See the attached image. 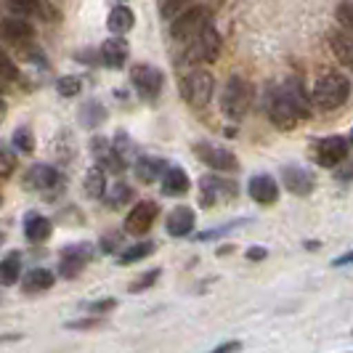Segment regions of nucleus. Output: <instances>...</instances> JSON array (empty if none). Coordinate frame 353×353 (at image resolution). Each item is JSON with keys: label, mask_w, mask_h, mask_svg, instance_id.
<instances>
[{"label": "nucleus", "mask_w": 353, "mask_h": 353, "mask_svg": "<svg viewBox=\"0 0 353 353\" xmlns=\"http://www.w3.org/2000/svg\"><path fill=\"white\" fill-rule=\"evenodd\" d=\"M311 106L303 96V88L298 83H284L271 93L268 99V117L279 130H292L298 128L301 120L308 117Z\"/></svg>", "instance_id": "nucleus-1"}, {"label": "nucleus", "mask_w": 353, "mask_h": 353, "mask_svg": "<svg viewBox=\"0 0 353 353\" xmlns=\"http://www.w3.org/2000/svg\"><path fill=\"white\" fill-rule=\"evenodd\" d=\"M351 96V80L340 72H332V74H324L314 88V101H316L319 109L330 112V109H337L348 101Z\"/></svg>", "instance_id": "nucleus-2"}, {"label": "nucleus", "mask_w": 353, "mask_h": 353, "mask_svg": "<svg viewBox=\"0 0 353 353\" xmlns=\"http://www.w3.org/2000/svg\"><path fill=\"white\" fill-rule=\"evenodd\" d=\"M252 106V85H250L245 77H231L223 88V96H221V109L223 114L239 123Z\"/></svg>", "instance_id": "nucleus-3"}, {"label": "nucleus", "mask_w": 353, "mask_h": 353, "mask_svg": "<svg viewBox=\"0 0 353 353\" xmlns=\"http://www.w3.org/2000/svg\"><path fill=\"white\" fill-rule=\"evenodd\" d=\"M205 24H210V11L205 8V6H194V8H186V11H181L176 19H173V24H170V35L176 43H192L202 30H205Z\"/></svg>", "instance_id": "nucleus-4"}, {"label": "nucleus", "mask_w": 353, "mask_h": 353, "mask_svg": "<svg viewBox=\"0 0 353 353\" xmlns=\"http://www.w3.org/2000/svg\"><path fill=\"white\" fill-rule=\"evenodd\" d=\"M212 90H215V80H212L210 72L205 70H194L189 72L183 80H181V93L183 99L192 106H205L210 101Z\"/></svg>", "instance_id": "nucleus-5"}, {"label": "nucleus", "mask_w": 353, "mask_h": 353, "mask_svg": "<svg viewBox=\"0 0 353 353\" xmlns=\"http://www.w3.org/2000/svg\"><path fill=\"white\" fill-rule=\"evenodd\" d=\"M130 83H133V88L136 93L146 99V101H154L159 93H162V85H165V77H162V72L157 67H152V64H136L133 70H130Z\"/></svg>", "instance_id": "nucleus-6"}, {"label": "nucleus", "mask_w": 353, "mask_h": 353, "mask_svg": "<svg viewBox=\"0 0 353 353\" xmlns=\"http://www.w3.org/2000/svg\"><path fill=\"white\" fill-rule=\"evenodd\" d=\"M189 46L192 48H189V59L186 61H208V64H212L221 56V35H218V30L212 24H205V30Z\"/></svg>", "instance_id": "nucleus-7"}, {"label": "nucleus", "mask_w": 353, "mask_h": 353, "mask_svg": "<svg viewBox=\"0 0 353 353\" xmlns=\"http://www.w3.org/2000/svg\"><path fill=\"white\" fill-rule=\"evenodd\" d=\"M202 192H199V202L205 208H215L221 202H229L236 196V183L234 181H226V178H218V176H202L199 181Z\"/></svg>", "instance_id": "nucleus-8"}, {"label": "nucleus", "mask_w": 353, "mask_h": 353, "mask_svg": "<svg viewBox=\"0 0 353 353\" xmlns=\"http://www.w3.org/2000/svg\"><path fill=\"white\" fill-rule=\"evenodd\" d=\"M93 258V245L88 242H80V245H70V248L61 250V258H59V271L64 279H74Z\"/></svg>", "instance_id": "nucleus-9"}, {"label": "nucleus", "mask_w": 353, "mask_h": 353, "mask_svg": "<svg viewBox=\"0 0 353 353\" xmlns=\"http://www.w3.org/2000/svg\"><path fill=\"white\" fill-rule=\"evenodd\" d=\"M194 154L205 165H210L212 170H221V173H236L239 170V159L229 149H221V146H212V143H194Z\"/></svg>", "instance_id": "nucleus-10"}, {"label": "nucleus", "mask_w": 353, "mask_h": 353, "mask_svg": "<svg viewBox=\"0 0 353 353\" xmlns=\"http://www.w3.org/2000/svg\"><path fill=\"white\" fill-rule=\"evenodd\" d=\"M157 212H159V208L152 199H141L133 210L128 212V218H125V231H128V234H136V236L146 234V231L154 226Z\"/></svg>", "instance_id": "nucleus-11"}, {"label": "nucleus", "mask_w": 353, "mask_h": 353, "mask_svg": "<svg viewBox=\"0 0 353 353\" xmlns=\"http://www.w3.org/2000/svg\"><path fill=\"white\" fill-rule=\"evenodd\" d=\"M61 183H64V178H61V173H59L56 168H51V165H32V168L27 170V176H24V186L32 189V192H43V194L59 189Z\"/></svg>", "instance_id": "nucleus-12"}, {"label": "nucleus", "mask_w": 353, "mask_h": 353, "mask_svg": "<svg viewBox=\"0 0 353 353\" xmlns=\"http://www.w3.org/2000/svg\"><path fill=\"white\" fill-rule=\"evenodd\" d=\"M348 157V141L343 136H327L316 143V162L321 168H337Z\"/></svg>", "instance_id": "nucleus-13"}, {"label": "nucleus", "mask_w": 353, "mask_h": 353, "mask_svg": "<svg viewBox=\"0 0 353 353\" xmlns=\"http://www.w3.org/2000/svg\"><path fill=\"white\" fill-rule=\"evenodd\" d=\"M282 181H284V186L298 196L311 194V192H314V183H316V178L311 176V170H305L301 165H284Z\"/></svg>", "instance_id": "nucleus-14"}, {"label": "nucleus", "mask_w": 353, "mask_h": 353, "mask_svg": "<svg viewBox=\"0 0 353 353\" xmlns=\"http://www.w3.org/2000/svg\"><path fill=\"white\" fill-rule=\"evenodd\" d=\"M0 37H6L11 46H27L35 37V30H32V24L27 19L11 17L0 21Z\"/></svg>", "instance_id": "nucleus-15"}, {"label": "nucleus", "mask_w": 353, "mask_h": 353, "mask_svg": "<svg viewBox=\"0 0 353 353\" xmlns=\"http://www.w3.org/2000/svg\"><path fill=\"white\" fill-rule=\"evenodd\" d=\"M248 194L258 202V205H274L276 199H279V186H276V181L271 176H252L248 183Z\"/></svg>", "instance_id": "nucleus-16"}, {"label": "nucleus", "mask_w": 353, "mask_h": 353, "mask_svg": "<svg viewBox=\"0 0 353 353\" xmlns=\"http://www.w3.org/2000/svg\"><path fill=\"white\" fill-rule=\"evenodd\" d=\"M194 223H196L194 210H192V208H186V205H181V208H176V210H170L168 221H165V229H168L170 236L181 239V236H189V234H192Z\"/></svg>", "instance_id": "nucleus-17"}, {"label": "nucleus", "mask_w": 353, "mask_h": 353, "mask_svg": "<svg viewBox=\"0 0 353 353\" xmlns=\"http://www.w3.org/2000/svg\"><path fill=\"white\" fill-rule=\"evenodd\" d=\"M90 152H93V157L99 159V165H104L106 170H112V173H123L125 168H128V162L114 152V146L106 139H93L90 141Z\"/></svg>", "instance_id": "nucleus-18"}, {"label": "nucleus", "mask_w": 353, "mask_h": 353, "mask_svg": "<svg viewBox=\"0 0 353 353\" xmlns=\"http://www.w3.org/2000/svg\"><path fill=\"white\" fill-rule=\"evenodd\" d=\"M159 189H162V194L168 196H183L189 192V176L176 168V165H168L165 170H162V176H159Z\"/></svg>", "instance_id": "nucleus-19"}, {"label": "nucleus", "mask_w": 353, "mask_h": 353, "mask_svg": "<svg viewBox=\"0 0 353 353\" xmlns=\"http://www.w3.org/2000/svg\"><path fill=\"white\" fill-rule=\"evenodd\" d=\"M51 234H53V223L46 215H40V212H27V215H24V236H27L32 245L46 242Z\"/></svg>", "instance_id": "nucleus-20"}, {"label": "nucleus", "mask_w": 353, "mask_h": 353, "mask_svg": "<svg viewBox=\"0 0 353 353\" xmlns=\"http://www.w3.org/2000/svg\"><path fill=\"white\" fill-rule=\"evenodd\" d=\"M101 61H104L109 70H120L128 61V43L123 40V35L109 37L101 46Z\"/></svg>", "instance_id": "nucleus-21"}, {"label": "nucleus", "mask_w": 353, "mask_h": 353, "mask_svg": "<svg viewBox=\"0 0 353 353\" xmlns=\"http://www.w3.org/2000/svg\"><path fill=\"white\" fill-rule=\"evenodd\" d=\"M330 48L340 64L353 67V30H332L330 32Z\"/></svg>", "instance_id": "nucleus-22"}, {"label": "nucleus", "mask_w": 353, "mask_h": 353, "mask_svg": "<svg viewBox=\"0 0 353 353\" xmlns=\"http://www.w3.org/2000/svg\"><path fill=\"white\" fill-rule=\"evenodd\" d=\"M53 282H56V274H53V271H48V268H32V271H27L21 287H24L27 295H35V292L51 290Z\"/></svg>", "instance_id": "nucleus-23"}, {"label": "nucleus", "mask_w": 353, "mask_h": 353, "mask_svg": "<svg viewBox=\"0 0 353 353\" xmlns=\"http://www.w3.org/2000/svg\"><path fill=\"white\" fill-rule=\"evenodd\" d=\"M133 24H136V17H133V11H130L128 6H117V8L109 11L106 27H109L112 35H125V32H130Z\"/></svg>", "instance_id": "nucleus-24"}, {"label": "nucleus", "mask_w": 353, "mask_h": 353, "mask_svg": "<svg viewBox=\"0 0 353 353\" xmlns=\"http://www.w3.org/2000/svg\"><path fill=\"white\" fill-rule=\"evenodd\" d=\"M165 168H168V165H165L162 159L141 157V159H136V178H139L141 183H154V181H159Z\"/></svg>", "instance_id": "nucleus-25"}, {"label": "nucleus", "mask_w": 353, "mask_h": 353, "mask_svg": "<svg viewBox=\"0 0 353 353\" xmlns=\"http://www.w3.org/2000/svg\"><path fill=\"white\" fill-rule=\"evenodd\" d=\"M19 276H21V255L19 252H8L0 261V284L11 287V284L19 282Z\"/></svg>", "instance_id": "nucleus-26"}, {"label": "nucleus", "mask_w": 353, "mask_h": 353, "mask_svg": "<svg viewBox=\"0 0 353 353\" xmlns=\"http://www.w3.org/2000/svg\"><path fill=\"white\" fill-rule=\"evenodd\" d=\"M85 194L90 196V199H99V196L106 194V170L101 168V165H93L88 173H85Z\"/></svg>", "instance_id": "nucleus-27"}, {"label": "nucleus", "mask_w": 353, "mask_h": 353, "mask_svg": "<svg viewBox=\"0 0 353 353\" xmlns=\"http://www.w3.org/2000/svg\"><path fill=\"white\" fill-rule=\"evenodd\" d=\"M11 143H14V149H19L21 154H32L35 152V133H32V128H27V125L17 128Z\"/></svg>", "instance_id": "nucleus-28"}, {"label": "nucleus", "mask_w": 353, "mask_h": 353, "mask_svg": "<svg viewBox=\"0 0 353 353\" xmlns=\"http://www.w3.org/2000/svg\"><path fill=\"white\" fill-rule=\"evenodd\" d=\"M104 120H106V109L99 106L96 101H88V104L80 109V123L85 125V128H96V125H101Z\"/></svg>", "instance_id": "nucleus-29"}, {"label": "nucleus", "mask_w": 353, "mask_h": 353, "mask_svg": "<svg viewBox=\"0 0 353 353\" xmlns=\"http://www.w3.org/2000/svg\"><path fill=\"white\" fill-rule=\"evenodd\" d=\"M130 196H133V189H130L128 183H123V181H117V183L109 189V194H104V199L109 208H123L125 202H130Z\"/></svg>", "instance_id": "nucleus-30"}, {"label": "nucleus", "mask_w": 353, "mask_h": 353, "mask_svg": "<svg viewBox=\"0 0 353 353\" xmlns=\"http://www.w3.org/2000/svg\"><path fill=\"white\" fill-rule=\"evenodd\" d=\"M154 252V242H141V245H133V248H128L120 255V263H136V261H143V258H149Z\"/></svg>", "instance_id": "nucleus-31"}, {"label": "nucleus", "mask_w": 353, "mask_h": 353, "mask_svg": "<svg viewBox=\"0 0 353 353\" xmlns=\"http://www.w3.org/2000/svg\"><path fill=\"white\" fill-rule=\"evenodd\" d=\"M17 170V154L6 141H0V178H8Z\"/></svg>", "instance_id": "nucleus-32"}, {"label": "nucleus", "mask_w": 353, "mask_h": 353, "mask_svg": "<svg viewBox=\"0 0 353 353\" xmlns=\"http://www.w3.org/2000/svg\"><path fill=\"white\" fill-rule=\"evenodd\" d=\"M80 88H83V83H80V77H74V74H64V77H59V80H56V90H59L64 99L77 96Z\"/></svg>", "instance_id": "nucleus-33"}, {"label": "nucleus", "mask_w": 353, "mask_h": 353, "mask_svg": "<svg viewBox=\"0 0 353 353\" xmlns=\"http://www.w3.org/2000/svg\"><path fill=\"white\" fill-rule=\"evenodd\" d=\"M8 8L17 14V17H30L40 8V0H8Z\"/></svg>", "instance_id": "nucleus-34"}, {"label": "nucleus", "mask_w": 353, "mask_h": 353, "mask_svg": "<svg viewBox=\"0 0 353 353\" xmlns=\"http://www.w3.org/2000/svg\"><path fill=\"white\" fill-rule=\"evenodd\" d=\"M242 223H245V221H231L226 226H218L215 231H202V234H196V239H199V242H210V239H218V236L229 234V231H234L236 226H242Z\"/></svg>", "instance_id": "nucleus-35"}, {"label": "nucleus", "mask_w": 353, "mask_h": 353, "mask_svg": "<svg viewBox=\"0 0 353 353\" xmlns=\"http://www.w3.org/2000/svg\"><path fill=\"white\" fill-rule=\"evenodd\" d=\"M157 279H159V268H152V271H146L143 276H139L136 282L130 284V292H141V290H146V287H152Z\"/></svg>", "instance_id": "nucleus-36"}, {"label": "nucleus", "mask_w": 353, "mask_h": 353, "mask_svg": "<svg viewBox=\"0 0 353 353\" xmlns=\"http://www.w3.org/2000/svg\"><path fill=\"white\" fill-rule=\"evenodd\" d=\"M0 77H11V80L17 77V67H14V61L3 53V48H0Z\"/></svg>", "instance_id": "nucleus-37"}, {"label": "nucleus", "mask_w": 353, "mask_h": 353, "mask_svg": "<svg viewBox=\"0 0 353 353\" xmlns=\"http://www.w3.org/2000/svg\"><path fill=\"white\" fill-rule=\"evenodd\" d=\"M337 17H340L343 24H348L353 30V3H343V6L337 8Z\"/></svg>", "instance_id": "nucleus-38"}, {"label": "nucleus", "mask_w": 353, "mask_h": 353, "mask_svg": "<svg viewBox=\"0 0 353 353\" xmlns=\"http://www.w3.org/2000/svg\"><path fill=\"white\" fill-rule=\"evenodd\" d=\"M114 305H117L114 301H101V303H90L88 308L90 311H96V314H101V311H112Z\"/></svg>", "instance_id": "nucleus-39"}, {"label": "nucleus", "mask_w": 353, "mask_h": 353, "mask_svg": "<svg viewBox=\"0 0 353 353\" xmlns=\"http://www.w3.org/2000/svg\"><path fill=\"white\" fill-rule=\"evenodd\" d=\"M265 255H268V252H265L263 248H250L248 250V258H250V261H263Z\"/></svg>", "instance_id": "nucleus-40"}, {"label": "nucleus", "mask_w": 353, "mask_h": 353, "mask_svg": "<svg viewBox=\"0 0 353 353\" xmlns=\"http://www.w3.org/2000/svg\"><path fill=\"white\" fill-rule=\"evenodd\" d=\"M242 348V343H223V345H218L215 351L218 353H226V351H239Z\"/></svg>", "instance_id": "nucleus-41"}, {"label": "nucleus", "mask_w": 353, "mask_h": 353, "mask_svg": "<svg viewBox=\"0 0 353 353\" xmlns=\"http://www.w3.org/2000/svg\"><path fill=\"white\" fill-rule=\"evenodd\" d=\"M351 263H353V250L345 252V255H340V258H335V265H351Z\"/></svg>", "instance_id": "nucleus-42"}, {"label": "nucleus", "mask_w": 353, "mask_h": 353, "mask_svg": "<svg viewBox=\"0 0 353 353\" xmlns=\"http://www.w3.org/2000/svg\"><path fill=\"white\" fill-rule=\"evenodd\" d=\"M6 114H8V106H6V101H3V99H0V123H3V120H6Z\"/></svg>", "instance_id": "nucleus-43"}, {"label": "nucleus", "mask_w": 353, "mask_h": 353, "mask_svg": "<svg viewBox=\"0 0 353 353\" xmlns=\"http://www.w3.org/2000/svg\"><path fill=\"white\" fill-rule=\"evenodd\" d=\"M3 239H6V234H3V231H0V245H3Z\"/></svg>", "instance_id": "nucleus-44"}, {"label": "nucleus", "mask_w": 353, "mask_h": 353, "mask_svg": "<svg viewBox=\"0 0 353 353\" xmlns=\"http://www.w3.org/2000/svg\"><path fill=\"white\" fill-rule=\"evenodd\" d=\"M0 205H3V194H0Z\"/></svg>", "instance_id": "nucleus-45"}, {"label": "nucleus", "mask_w": 353, "mask_h": 353, "mask_svg": "<svg viewBox=\"0 0 353 353\" xmlns=\"http://www.w3.org/2000/svg\"><path fill=\"white\" fill-rule=\"evenodd\" d=\"M351 141H353V133H351Z\"/></svg>", "instance_id": "nucleus-46"}, {"label": "nucleus", "mask_w": 353, "mask_h": 353, "mask_svg": "<svg viewBox=\"0 0 353 353\" xmlns=\"http://www.w3.org/2000/svg\"><path fill=\"white\" fill-rule=\"evenodd\" d=\"M351 3H353V0H351Z\"/></svg>", "instance_id": "nucleus-47"}]
</instances>
